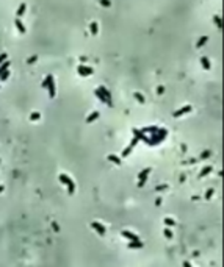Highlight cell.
<instances>
[{"instance_id":"cell-15","label":"cell","mask_w":224,"mask_h":267,"mask_svg":"<svg viewBox=\"0 0 224 267\" xmlns=\"http://www.w3.org/2000/svg\"><path fill=\"white\" fill-rule=\"evenodd\" d=\"M97 117H99V113H97V111H94V113H93L91 116H88V119H86V122H93V121H96V119H97Z\"/></svg>"},{"instance_id":"cell-23","label":"cell","mask_w":224,"mask_h":267,"mask_svg":"<svg viewBox=\"0 0 224 267\" xmlns=\"http://www.w3.org/2000/svg\"><path fill=\"white\" fill-rule=\"evenodd\" d=\"M39 117V114H38V113H35V114H32V119H33V121H36V119H38Z\"/></svg>"},{"instance_id":"cell-25","label":"cell","mask_w":224,"mask_h":267,"mask_svg":"<svg viewBox=\"0 0 224 267\" xmlns=\"http://www.w3.org/2000/svg\"><path fill=\"white\" fill-rule=\"evenodd\" d=\"M163 91H165V89H163V86H160V88H158V94H163Z\"/></svg>"},{"instance_id":"cell-18","label":"cell","mask_w":224,"mask_h":267,"mask_svg":"<svg viewBox=\"0 0 224 267\" xmlns=\"http://www.w3.org/2000/svg\"><path fill=\"white\" fill-rule=\"evenodd\" d=\"M213 21H215V24H216V27H218V28H221V16H215V17H213Z\"/></svg>"},{"instance_id":"cell-3","label":"cell","mask_w":224,"mask_h":267,"mask_svg":"<svg viewBox=\"0 0 224 267\" xmlns=\"http://www.w3.org/2000/svg\"><path fill=\"white\" fill-rule=\"evenodd\" d=\"M99 91L102 92V95L105 97V100H107V105H108V106H113V102H111V94H110V92L107 91V88L100 86V88H99Z\"/></svg>"},{"instance_id":"cell-5","label":"cell","mask_w":224,"mask_h":267,"mask_svg":"<svg viewBox=\"0 0 224 267\" xmlns=\"http://www.w3.org/2000/svg\"><path fill=\"white\" fill-rule=\"evenodd\" d=\"M14 25H16V28L19 30V33H21V35H25L27 28L24 27V24L21 22V19H16V21H14Z\"/></svg>"},{"instance_id":"cell-16","label":"cell","mask_w":224,"mask_h":267,"mask_svg":"<svg viewBox=\"0 0 224 267\" xmlns=\"http://www.w3.org/2000/svg\"><path fill=\"white\" fill-rule=\"evenodd\" d=\"M8 67H9V61H3L2 64H0V73H2L3 71H6Z\"/></svg>"},{"instance_id":"cell-14","label":"cell","mask_w":224,"mask_h":267,"mask_svg":"<svg viewBox=\"0 0 224 267\" xmlns=\"http://www.w3.org/2000/svg\"><path fill=\"white\" fill-rule=\"evenodd\" d=\"M122 236H125V238H129V239H133L135 242H139V241H138V238H136L135 234H132V233H127V231H124V233H122Z\"/></svg>"},{"instance_id":"cell-2","label":"cell","mask_w":224,"mask_h":267,"mask_svg":"<svg viewBox=\"0 0 224 267\" xmlns=\"http://www.w3.org/2000/svg\"><path fill=\"white\" fill-rule=\"evenodd\" d=\"M60 180H61L64 184L69 186V194H74V183L71 181V178H69V176H66V175H60Z\"/></svg>"},{"instance_id":"cell-4","label":"cell","mask_w":224,"mask_h":267,"mask_svg":"<svg viewBox=\"0 0 224 267\" xmlns=\"http://www.w3.org/2000/svg\"><path fill=\"white\" fill-rule=\"evenodd\" d=\"M190 111H191V105H186V106H183V108H180L179 111H176V113H174V117L183 116V114H186V113H190Z\"/></svg>"},{"instance_id":"cell-24","label":"cell","mask_w":224,"mask_h":267,"mask_svg":"<svg viewBox=\"0 0 224 267\" xmlns=\"http://www.w3.org/2000/svg\"><path fill=\"white\" fill-rule=\"evenodd\" d=\"M210 170H212V169H210V167H209V169H205V170H202V172H201V175H205V173H209Z\"/></svg>"},{"instance_id":"cell-17","label":"cell","mask_w":224,"mask_h":267,"mask_svg":"<svg viewBox=\"0 0 224 267\" xmlns=\"http://www.w3.org/2000/svg\"><path fill=\"white\" fill-rule=\"evenodd\" d=\"M8 77H9V71H8V69H6V71H3L2 73H0V80H2V81H5V80L8 78Z\"/></svg>"},{"instance_id":"cell-10","label":"cell","mask_w":224,"mask_h":267,"mask_svg":"<svg viewBox=\"0 0 224 267\" xmlns=\"http://www.w3.org/2000/svg\"><path fill=\"white\" fill-rule=\"evenodd\" d=\"M93 226H94L96 230L100 233V234H105V226H102V225H99L97 222H93Z\"/></svg>"},{"instance_id":"cell-20","label":"cell","mask_w":224,"mask_h":267,"mask_svg":"<svg viewBox=\"0 0 224 267\" xmlns=\"http://www.w3.org/2000/svg\"><path fill=\"white\" fill-rule=\"evenodd\" d=\"M135 99H136V100H138V102H141V103H143V102H144V97H143V95H141V94H138V92H135Z\"/></svg>"},{"instance_id":"cell-8","label":"cell","mask_w":224,"mask_h":267,"mask_svg":"<svg viewBox=\"0 0 224 267\" xmlns=\"http://www.w3.org/2000/svg\"><path fill=\"white\" fill-rule=\"evenodd\" d=\"M201 64H202V67L205 69V71H209V69L212 67V66H210V59L205 58V56H202V58H201Z\"/></svg>"},{"instance_id":"cell-19","label":"cell","mask_w":224,"mask_h":267,"mask_svg":"<svg viewBox=\"0 0 224 267\" xmlns=\"http://www.w3.org/2000/svg\"><path fill=\"white\" fill-rule=\"evenodd\" d=\"M36 59H38V55H33V56H30V58L27 59V63H28V64H33V63H35Z\"/></svg>"},{"instance_id":"cell-6","label":"cell","mask_w":224,"mask_h":267,"mask_svg":"<svg viewBox=\"0 0 224 267\" xmlns=\"http://www.w3.org/2000/svg\"><path fill=\"white\" fill-rule=\"evenodd\" d=\"M149 173H150V169H149V167L146 169L143 173H139V186H143V184H144V181H146V178H148V175H149Z\"/></svg>"},{"instance_id":"cell-21","label":"cell","mask_w":224,"mask_h":267,"mask_svg":"<svg viewBox=\"0 0 224 267\" xmlns=\"http://www.w3.org/2000/svg\"><path fill=\"white\" fill-rule=\"evenodd\" d=\"M100 5H102V6H110V5H111V2H110V0H100Z\"/></svg>"},{"instance_id":"cell-12","label":"cell","mask_w":224,"mask_h":267,"mask_svg":"<svg viewBox=\"0 0 224 267\" xmlns=\"http://www.w3.org/2000/svg\"><path fill=\"white\" fill-rule=\"evenodd\" d=\"M52 80H53V77H52V75H47V77L44 78V81L41 83V86H42V88H47V85L52 81Z\"/></svg>"},{"instance_id":"cell-22","label":"cell","mask_w":224,"mask_h":267,"mask_svg":"<svg viewBox=\"0 0 224 267\" xmlns=\"http://www.w3.org/2000/svg\"><path fill=\"white\" fill-rule=\"evenodd\" d=\"M5 59H6V53H2V55H0V64H2Z\"/></svg>"},{"instance_id":"cell-1","label":"cell","mask_w":224,"mask_h":267,"mask_svg":"<svg viewBox=\"0 0 224 267\" xmlns=\"http://www.w3.org/2000/svg\"><path fill=\"white\" fill-rule=\"evenodd\" d=\"M77 72H78V75H82V77H88V75H93V73H94L93 67H88V66H83V64L77 67Z\"/></svg>"},{"instance_id":"cell-13","label":"cell","mask_w":224,"mask_h":267,"mask_svg":"<svg viewBox=\"0 0 224 267\" xmlns=\"http://www.w3.org/2000/svg\"><path fill=\"white\" fill-rule=\"evenodd\" d=\"M207 39H209L207 36H202V38H201L199 41H198V44H196V49H201V47H202V45L207 42Z\"/></svg>"},{"instance_id":"cell-11","label":"cell","mask_w":224,"mask_h":267,"mask_svg":"<svg viewBox=\"0 0 224 267\" xmlns=\"http://www.w3.org/2000/svg\"><path fill=\"white\" fill-rule=\"evenodd\" d=\"M25 9H27V5H25V3H21V5H19V8H17V16H19V17H21V16H24Z\"/></svg>"},{"instance_id":"cell-7","label":"cell","mask_w":224,"mask_h":267,"mask_svg":"<svg viewBox=\"0 0 224 267\" xmlns=\"http://www.w3.org/2000/svg\"><path fill=\"white\" fill-rule=\"evenodd\" d=\"M47 89H49V95H50V99H53V97H55V81H53V80L47 85Z\"/></svg>"},{"instance_id":"cell-9","label":"cell","mask_w":224,"mask_h":267,"mask_svg":"<svg viewBox=\"0 0 224 267\" xmlns=\"http://www.w3.org/2000/svg\"><path fill=\"white\" fill-rule=\"evenodd\" d=\"M89 30H91V35H97L99 33V27H97V22H91V25H89Z\"/></svg>"}]
</instances>
